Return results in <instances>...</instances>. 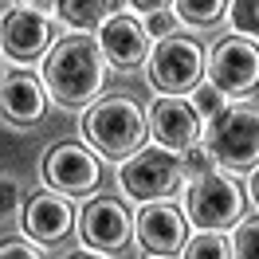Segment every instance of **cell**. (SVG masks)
<instances>
[{
  "label": "cell",
  "instance_id": "obj_1",
  "mask_svg": "<svg viewBox=\"0 0 259 259\" xmlns=\"http://www.w3.org/2000/svg\"><path fill=\"white\" fill-rule=\"evenodd\" d=\"M106 75H110V63L95 35H63L44 59V87L67 110L95 102L106 87Z\"/></svg>",
  "mask_w": 259,
  "mask_h": 259
},
{
  "label": "cell",
  "instance_id": "obj_2",
  "mask_svg": "<svg viewBox=\"0 0 259 259\" xmlns=\"http://www.w3.org/2000/svg\"><path fill=\"white\" fill-rule=\"evenodd\" d=\"M146 114L130 95H102L82 114V138L102 153V157H122L138 153L146 142Z\"/></svg>",
  "mask_w": 259,
  "mask_h": 259
},
{
  "label": "cell",
  "instance_id": "obj_3",
  "mask_svg": "<svg viewBox=\"0 0 259 259\" xmlns=\"http://www.w3.org/2000/svg\"><path fill=\"white\" fill-rule=\"evenodd\" d=\"M204 146L224 169L259 165V110L255 106H228L208 122Z\"/></svg>",
  "mask_w": 259,
  "mask_h": 259
},
{
  "label": "cell",
  "instance_id": "obj_4",
  "mask_svg": "<svg viewBox=\"0 0 259 259\" xmlns=\"http://www.w3.org/2000/svg\"><path fill=\"white\" fill-rule=\"evenodd\" d=\"M146 75L157 95H189L204 75V51L189 35H165L149 48Z\"/></svg>",
  "mask_w": 259,
  "mask_h": 259
},
{
  "label": "cell",
  "instance_id": "obj_5",
  "mask_svg": "<svg viewBox=\"0 0 259 259\" xmlns=\"http://www.w3.org/2000/svg\"><path fill=\"white\" fill-rule=\"evenodd\" d=\"M185 216L200 232H220V228L236 224L243 216L240 185L232 177H224V173H204V177L189 181V189H185Z\"/></svg>",
  "mask_w": 259,
  "mask_h": 259
},
{
  "label": "cell",
  "instance_id": "obj_6",
  "mask_svg": "<svg viewBox=\"0 0 259 259\" xmlns=\"http://www.w3.org/2000/svg\"><path fill=\"white\" fill-rule=\"evenodd\" d=\"M181 181V157L161 146H142L118 165V185L134 200H165Z\"/></svg>",
  "mask_w": 259,
  "mask_h": 259
},
{
  "label": "cell",
  "instance_id": "obj_7",
  "mask_svg": "<svg viewBox=\"0 0 259 259\" xmlns=\"http://www.w3.org/2000/svg\"><path fill=\"white\" fill-rule=\"evenodd\" d=\"M204 75L224 95H251L259 87V44L243 39V35L216 39L204 59Z\"/></svg>",
  "mask_w": 259,
  "mask_h": 259
},
{
  "label": "cell",
  "instance_id": "obj_8",
  "mask_svg": "<svg viewBox=\"0 0 259 259\" xmlns=\"http://www.w3.org/2000/svg\"><path fill=\"white\" fill-rule=\"evenodd\" d=\"M79 236L98 255H118L130 243V236H134V216H130L126 200L110 196V193L91 196L79 212Z\"/></svg>",
  "mask_w": 259,
  "mask_h": 259
},
{
  "label": "cell",
  "instance_id": "obj_9",
  "mask_svg": "<svg viewBox=\"0 0 259 259\" xmlns=\"http://www.w3.org/2000/svg\"><path fill=\"white\" fill-rule=\"evenodd\" d=\"M44 185L51 193H67V196H82L95 193L98 181H102V161L98 153H91L79 142H55V146L44 153Z\"/></svg>",
  "mask_w": 259,
  "mask_h": 259
},
{
  "label": "cell",
  "instance_id": "obj_10",
  "mask_svg": "<svg viewBox=\"0 0 259 259\" xmlns=\"http://www.w3.org/2000/svg\"><path fill=\"white\" fill-rule=\"evenodd\" d=\"M0 51L12 63H35L51 51V20L32 8V4H16L0 12Z\"/></svg>",
  "mask_w": 259,
  "mask_h": 259
},
{
  "label": "cell",
  "instance_id": "obj_11",
  "mask_svg": "<svg viewBox=\"0 0 259 259\" xmlns=\"http://www.w3.org/2000/svg\"><path fill=\"white\" fill-rule=\"evenodd\" d=\"M134 236L138 243L146 247L149 255H181V247L189 240V224H185V216H181L177 204H169V200H146L142 212L134 216Z\"/></svg>",
  "mask_w": 259,
  "mask_h": 259
},
{
  "label": "cell",
  "instance_id": "obj_12",
  "mask_svg": "<svg viewBox=\"0 0 259 259\" xmlns=\"http://www.w3.org/2000/svg\"><path fill=\"white\" fill-rule=\"evenodd\" d=\"M146 130L153 134V146L181 153L200 138V118H196L193 102L177 95H157L146 110Z\"/></svg>",
  "mask_w": 259,
  "mask_h": 259
},
{
  "label": "cell",
  "instance_id": "obj_13",
  "mask_svg": "<svg viewBox=\"0 0 259 259\" xmlns=\"http://www.w3.org/2000/svg\"><path fill=\"white\" fill-rule=\"evenodd\" d=\"M98 48L106 55V63L118 71H134L149 59V35L130 12H114L98 24Z\"/></svg>",
  "mask_w": 259,
  "mask_h": 259
},
{
  "label": "cell",
  "instance_id": "obj_14",
  "mask_svg": "<svg viewBox=\"0 0 259 259\" xmlns=\"http://www.w3.org/2000/svg\"><path fill=\"white\" fill-rule=\"evenodd\" d=\"M20 224H24V236L35 243H59L71 236L75 228V212H71V200L63 193H32L24 200V212H20Z\"/></svg>",
  "mask_w": 259,
  "mask_h": 259
},
{
  "label": "cell",
  "instance_id": "obj_15",
  "mask_svg": "<svg viewBox=\"0 0 259 259\" xmlns=\"http://www.w3.org/2000/svg\"><path fill=\"white\" fill-rule=\"evenodd\" d=\"M48 87L35 79L32 71H12L4 75V91H0V110L12 126H35L48 114Z\"/></svg>",
  "mask_w": 259,
  "mask_h": 259
},
{
  "label": "cell",
  "instance_id": "obj_16",
  "mask_svg": "<svg viewBox=\"0 0 259 259\" xmlns=\"http://www.w3.org/2000/svg\"><path fill=\"white\" fill-rule=\"evenodd\" d=\"M55 12L67 28L87 32V28H98L110 16V0H55Z\"/></svg>",
  "mask_w": 259,
  "mask_h": 259
},
{
  "label": "cell",
  "instance_id": "obj_17",
  "mask_svg": "<svg viewBox=\"0 0 259 259\" xmlns=\"http://www.w3.org/2000/svg\"><path fill=\"white\" fill-rule=\"evenodd\" d=\"M232 0H177V20L193 28H212L216 20H224Z\"/></svg>",
  "mask_w": 259,
  "mask_h": 259
},
{
  "label": "cell",
  "instance_id": "obj_18",
  "mask_svg": "<svg viewBox=\"0 0 259 259\" xmlns=\"http://www.w3.org/2000/svg\"><path fill=\"white\" fill-rule=\"evenodd\" d=\"M181 259H232V240L220 232H196L193 240H185Z\"/></svg>",
  "mask_w": 259,
  "mask_h": 259
},
{
  "label": "cell",
  "instance_id": "obj_19",
  "mask_svg": "<svg viewBox=\"0 0 259 259\" xmlns=\"http://www.w3.org/2000/svg\"><path fill=\"white\" fill-rule=\"evenodd\" d=\"M232 259H259V212L236 220V228H232Z\"/></svg>",
  "mask_w": 259,
  "mask_h": 259
},
{
  "label": "cell",
  "instance_id": "obj_20",
  "mask_svg": "<svg viewBox=\"0 0 259 259\" xmlns=\"http://www.w3.org/2000/svg\"><path fill=\"white\" fill-rule=\"evenodd\" d=\"M228 20H232L236 35L259 44V0H232L228 4Z\"/></svg>",
  "mask_w": 259,
  "mask_h": 259
},
{
  "label": "cell",
  "instance_id": "obj_21",
  "mask_svg": "<svg viewBox=\"0 0 259 259\" xmlns=\"http://www.w3.org/2000/svg\"><path fill=\"white\" fill-rule=\"evenodd\" d=\"M189 95H193V110H196V118H204V122H212L220 110H228V95L220 91V87H212V82H196Z\"/></svg>",
  "mask_w": 259,
  "mask_h": 259
},
{
  "label": "cell",
  "instance_id": "obj_22",
  "mask_svg": "<svg viewBox=\"0 0 259 259\" xmlns=\"http://www.w3.org/2000/svg\"><path fill=\"white\" fill-rule=\"evenodd\" d=\"M181 169L189 173V181L204 177V173H216V157L208 153L204 142H193L189 149H181Z\"/></svg>",
  "mask_w": 259,
  "mask_h": 259
},
{
  "label": "cell",
  "instance_id": "obj_23",
  "mask_svg": "<svg viewBox=\"0 0 259 259\" xmlns=\"http://www.w3.org/2000/svg\"><path fill=\"white\" fill-rule=\"evenodd\" d=\"M142 28H146V35H157V39H165V35H177V12H169V8H161V12H149Z\"/></svg>",
  "mask_w": 259,
  "mask_h": 259
},
{
  "label": "cell",
  "instance_id": "obj_24",
  "mask_svg": "<svg viewBox=\"0 0 259 259\" xmlns=\"http://www.w3.org/2000/svg\"><path fill=\"white\" fill-rule=\"evenodd\" d=\"M0 259H44L28 240H0Z\"/></svg>",
  "mask_w": 259,
  "mask_h": 259
},
{
  "label": "cell",
  "instance_id": "obj_25",
  "mask_svg": "<svg viewBox=\"0 0 259 259\" xmlns=\"http://www.w3.org/2000/svg\"><path fill=\"white\" fill-rule=\"evenodd\" d=\"M20 208V185L12 177H0V220Z\"/></svg>",
  "mask_w": 259,
  "mask_h": 259
},
{
  "label": "cell",
  "instance_id": "obj_26",
  "mask_svg": "<svg viewBox=\"0 0 259 259\" xmlns=\"http://www.w3.org/2000/svg\"><path fill=\"white\" fill-rule=\"evenodd\" d=\"M130 8H134V12H161V8H169V0H130Z\"/></svg>",
  "mask_w": 259,
  "mask_h": 259
},
{
  "label": "cell",
  "instance_id": "obj_27",
  "mask_svg": "<svg viewBox=\"0 0 259 259\" xmlns=\"http://www.w3.org/2000/svg\"><path fill=\"white\" fill-rule=\"evenodd\" d=\"M247 196H251V200L259 204V165L251 169V181H247Z\"/></svg>",
  "mask_w": 259,
  "mask_h": 259
},
{
  "label": "cell",
  "instance_id": "obj_28",
  "mask_svg": "<svg viewBox=\"0 0 259 259\" xmlns=\"http://www.w3.org/2000/svg\"><path fill=\"white\" fill-rule=\"evenodd\" d=\"M126 8H130V0H110V16L114 12H126Z\"/></svg>",
  "mask_w": 259,
  "mask_h": 259
},
{
  "label": "cell",
  "instance_id": "obj_29",
  "mask_svg": "<svg viewBox=\"0 0 259 259\" xmlns=\"http://www.w3.org/2000/svg\"><path fill=\"white\" fill-rule=\"evenodd\" d=\"M63 259H102V255H91V251H71V255H63Z\"/></svg>",
  "mask_w": 259,
  "mask_h": 259
},
{
  "label": "cell",
  "instance_id": "obj_30",
  "mask_svg": "<svg viewBox=\"0 0 259 259\" xmlns=\"http://www.w3.org/2000/svg\"><path fill=\"white\" fill-rule=\"evenodd\" d=\"M0 91H4V79H0Z\"/></svg>",
  "mask_w": 259,
  "mask_h": 259
},
{
  "label": "cell",
  "instance_id": "obj_31",
  "mask_svg": "<svg viewBox=\"0 0 259 259\" xmlns=\"http://www.w3.org/2000/svg\"><path fill=\"white\" fill-rule=\"evenodd\" d=\"M28 4H39V0H28Z\"/></svg>",
  "mask_w": 259,
  "mask_h": 259
}]
</instances>
